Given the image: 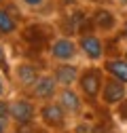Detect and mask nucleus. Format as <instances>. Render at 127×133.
<instances>
[{
  "instance_id": "20e7f679",
  "label": "nucleus",
  "mask_w": 127,
  "mask_h": 133,
  "mask_svg": "<svg viewBox=\"0 0 127 133\" xmlns=\"http://www.w3.org/2000/svg\"><path fill=\"white\" fill-rule=\"evenodd\" d=\"M47 55L53 63H63V61H76L81 57V49L78 40L72 36H55L49 46H47Z\"/></svg>"
},
{
  "instance_id": "4468645a",
  "label": "nucleus",
  "mask_w": 127,
  "mask_h": 133,
  "mask_svg": "<svg viewBox=\"0 0 127 133\" xmlns=\"http://www.w3.org/2000/svg\"><path fill=\"white\" fill-rule=\"evenodd\" d=\"M0 72H4L9 78H11V74H13V65H11V61H9V51H7V46L0 42Z\"/></svg>"
},
{
  "instance_id": "0eeeda50",
  "label": "nucleus",
  "mask_w": 127,
  "mask_h": 133,
  "mask_svg": "<svg viewBox=\"0 0 127 133\" xmlns=\"http://www.w3.org/2000/svg\"><path fill=\"white\" fill-rule=\"evenodd\" d=\"M91 23H93V32L102 34L104 38L110 34H119V28H121V19L119 15L108 9V6H98L93 9L91 13Z\"/></svg>"
},
{
  "instance_id": "2eb2a0df",
  "label": "nucleus",
  "mask_w": 127,
  "mask_h": 133,
  "mask_svg": "<svg viewBox=\"0 0 127 133\" xmlns=\"http://www.w3.org/2000/svg\"><path fill=\"white\" fill-rule=\"evenodd\" d=\"M47 2H49V0H19V4L30 9V11H40V9L47 6Z\"/></svg>"
},
{
  "instance_id": "f8f14e48",
  "label": "nucleus",
  "mask_w": 127,
  "mask_h": 133,
  "mask_svg": "<svg viewBox=\"0 0 127 133\" xmlns=\"http://www.w3.org/2000/svg\"><path fill=\"white\" fill-rule=\"evenodd\" d=\"M102 68L108 76H112V78H119L123 80L125 85H127V57L123 53L119 55H108L104 61H102Z\"/></svg>"
},
{
  "instance_id": "9d476101",
  "label": "nucleus",
  "mask_w": 127,
  "mask_h": 133,
  "mask_svg": "<svg viewBox=\"0 0 127 133\" xmlns=\"http://www.w3.org/2000/svg\"><path fill=\"white\" fill-rule=\"evenodd\" d=\"M127 99V85L119 78H112L106 74L104 87H102V95H100V104L104 108H117Z\"/></svg>"
},
{
  "instance_id": "7ed1b4c3",
  "label": "nucleus",
  "mask_w": 127,
  "mask_h": 133,
  "mask_svg": "<svg viewBox=\"0 0 127 133\" xmlns=\"http://www.w3.org/2000/svg\"><path fill=\"white\" fill-rule=\"evenodd\" d=\"M11 123L15 129H32L38 123V102L26 93L11 97Z\"/></svg>"
},
{
  "instance_id": "4be33fe9",
  "label": "nucleus",
  "mask_w": 127,
  "mask_h": 133,
  "mask_svg": "<svg viewBox=\"0 0 127 133\" xmlns=\"http://www.w3.org/2000/svg\"><path fill=\"white\" fill-rule=\"evenodd\" d=\"M117 2H125V4H127V0H117Z\"/></svg>"
},
{
  "instance_id": "f257e3e1",
  "label": "nucleus",
  "mask_w": 127,
  "mask_h": 133,
  "mask_svg": "<svg viewBox=\"0 0 127 133\" xmlns=\"http://www.w3.org/2000/svg\"><path fill=\"white\" fill-rule=\"evenodd\" d=\"M104 80H106V72L102 68V63H89L85 68H81V76H78L76 89L81 91V95L85 97L87 104L95 106V104H100Z\"/></svg>"
},
{
  "instance_id": "f03ea898",
  "label": "nucleus",
  "mask_w": 127,
  "mask_h": 133,
  "mask_svg": "<svg viewBox=\"0 0 127 133\" xmlns=\"http://www.w3.org/2000/svg\"><path fill=\"white\" fill-rule=\"evenodd\" d=\"M70 123L72 118L66 114V110L61 108L57 99L38 104V125L47 133H63L70 129Z\"/></svg>"
},
{
  "instance_id": "1a4fd4ad",
  "label": "nucleus",
  "mask_w": 127,
  "mask_h": 133,
  "mask_svg": "<svg viewBox=\"0 0 127 133\" xmlns=\"http://www.w3.org/2000/svg\"><path fill=\"white\" fill-rule=\"evenodd\" d=\"M59 89H61V87L57 85L55 76H53L51 70H49V72H42V74H40V78L34 82V87L30 89L28 95L34 99V102L45 104V102H53V99H57Z\"/></svg>"
},
{
  "instance_id": "39448f33",
  "label": "nucleus",
  "mask_w": 127,
  "mask_h": 133,
  "mask_svg": "<svg viewBox=\"0 0 127 133\" xmlns=\"http://www.w3.org/2000/svg\"><path fill=\"white\" fill-rule=\"evenodd\" d=\"M76 40L81 49V57H85L89 63H102L106 59V38L100 36L98 32H83Z\"/></svg>"
},
{
  "instance_id": "b1692460",
  "label": "nucleus",
  "mask_w": 127,
  "mask_h": 133,
  "mask_svg": "<svg viewBox=\"0 0 127 133\" xmlns=\"http://www.w3.org/2000/svg\"><path fill=\"white\" fill-rule=\"evenodd\" d=\"M108 133H117V131H108Z\"/></svg>"
},
{
  "instance_id": "6e6552de",
  "label": "nucleus",
  "mask_w": 127,
  "mask_h": 133,
  "mask_svg": "<svg viewBox=\"0 0 127 133\" xmlns=\"http://www.w3.org/2000/svg\"><path fill=\"white\" fill-rule=\"evenodd\" d=\"M45 70H40L36 63H30V61H19L13 65V74H11V80L19 87L21 93H30V89L34 87V82L40 78Z\"/></svg>"
},
{
  "instance_id": "aec40b11",
  "label": "nucleus",
  "mask_w": 127,
  "mask_h": 133,
  "mask_svg": "<svg viewBox=\"0 0 127 133\" xmlns=\"http://www.w3.org/2000/svg\"><path fill=\"white\" fill-rule=\"evenodd\" d=\"M9 4V0H0V9H2V6H7Z\"/></svg>"
},
{
  "instance_id": "dca6fc26",
  "label": "nucleus",
  "mask_w": 127,
  "mask_h": 133,
  "mask_svg": "<svg viewBox=\"0 0 127 133\" xmlns=\"http://www.w3.org/2000/svg\"><path fill=\"white\" fill-rule=\"evenodd\" d=\"M0 118L11 121V97H2L0 99Z\"/></svg>"
},
{
  "instance_id": "a211bd4d",
  "label": "nucleus",
  "mask_w": 127,
  "mask_h": 133,
  "mask_svg": "<svg viewBox=\"0 0 127 133\" xmlns=\"http://www.w3.org/2000/svg\"><path fill=\"white\" fill-rule=\"evenodd\" d=\"M119 38L127 44V17L121 19V28H119Z\"/></svg>"
},
{
  "instance_id": "6ab92c4d",
  "label": "nucleus",
  "mask_w": 127,
  "mask_h": 133,
  "mask_svg": "<svg viewBox=\"0 0 127 133\" xmlns=\"http://www.w3.org/2000/svg\"><path fill=\"white\" fill-rule=\"evenodd\" d=\"M11 121H4V118H0V133H13L11 131Z\"/></svg>"
},
{
  "instance_id": "f3484780",
  "label": "nucleus",
  "mask_w": 127,
  "mask_h": 133,
  "mask_svg": "<svg viewBox=\"0 0 127 133\" xmlns=\"http://www.w3.org/2000/svg\"><path fill=\"white\" fill-rule=\"evenodd\" d=\"M9 89H11V78L4 72H0V99L9 97Z\"/></svg>"
},
{
  "instance_id": "5701e85b",
  "label": "nucleus",
  "mask_w": 127,
  "mask_h": 133,
  "mask_svg": "<svg viewBox=\"0 0 127 133\" xmlns=\"http://www.w3.org/2000/svg\"><path fill=\"white\" fill-rule=\"evenodd\" d=\"M63 133H72V131H70V129H68V131H63Z\"/></svg>"
},
{
  "instance_id": "9b49d317",
  "label": "nucleus",
  "mask_w": 127,
  "mask_h": 133,
  "mask_svg": "<svg viewBox=\"0 0 127 133\" xmlns=\"http://www.w3.org/2000/svg\"><path fill=\"white\" fill-rule=\"evenodd\" d=\"M51 74L55 76L59 87H76L78 76H81V68L76 61H63V63H53Z\"/></svg>"
},
{
  "instance_id": "ddd939ff",
  "label": "nucleus",
  "mask_w": 127,
  "mask_h": 133,
  "mask_svg": "<svg viewBox=\"0 0 127 133\" xmlns=\"http://www.w3.org/2000/svg\"><path fill=\"white\" fill-rule=\"evenodd\" d=\"M19 32V21L17 17L9 11V6L0 9V38H9Z\"/></svg>"
},
{
  "instance_id": "423d86ee",
  "label": "nucleus",
  "mask_w": 127,
  "mask_h": 133,
  "mask_svg": "<svg viewBox=\"0 0 127 133\" xmlns=\"http://www.w3.org/2000/svg\"><path fill=\"white\" fill-rule=\"evenodd\" d=\"M57 102L61 104V108L66 110V114L72 121L83 118L87 102H85V97L81 95V91H78L76 87H61L59 93H57Z\"/></svg>"
},
{
  "instance_id": "412c9836",
  "label": "nucleus",
  "mask_w": 127,
  "mask_h": 133,
  "mask_svg": "<svg viewBox=\"0 0 127 133\" xmlns=\"http://www.w3.org/2000/svg\"><path fill=\"white\" fill-rule=\"evenodd\" d=\"M13 133H28V129H17V131H13Z\"/></svg>"
}]
</instances>
